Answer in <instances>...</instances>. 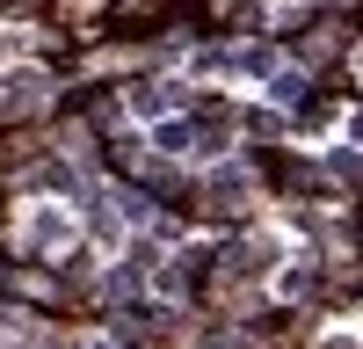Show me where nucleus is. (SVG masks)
<instances>
[{
    "mask_svg": "<svg viewBox=\"0 0 363 349\" xmlns=\"http://www.w3.org/2000/svg\"><path fill=\"white\" fill-rule=\"evenodd\" d=\"M29 248H44V255H58V248H73V218L66 211H51V204H37V211H29Z\"/></svg>",
    "mask_w": 363,
    "mask_h": 349,
    "instance_id": "nucleus-1",
    "label": "nucleus"
},
{
    "mask_svg": "<svg viewBox=\"0 0 363 349\" xmlns=\"http://www.w3.org/2000/svg\"><path fill=\"white\" fill-rule=\"evenodd\" d=\"M203 349H247V342H203Z\"/></svg>",
    "mask_w": 363,
    "mask_h": 349,
    "instance_id": "nucleus-6",
    "label": "nucleus"
},
{
    "mask_svg": "<svg viewBox=\"0 0 363 349\" xmlns=\"http://www.w3.org/2000/svg\"><path fill=\"white\" fill-rule=\"evenodd\" d=\"M269 95H277V102H298V95H306V73H269Z\"/></svg>",
    "mask_w": 363,
    "mask_h": 349,
    "instance_id": "nucleus-5",
    "label": "nucleus"
},
{
    "mask_svg": "<svg viewBox=\"0 0 363 349\" xmlns=\"http://www.w3.org/2000/svg\"><path fill=\"white\" fill-rule=\"evenodd\" d=\"M196 138H203V131H189V124H160V131H153V145H160V153H189Z\"/></svg>",
    "mask_w": 363,
    "mask_h": 349,
    "instance_id": "nucleus-4",
    "label": "nucleus"
},
{
    "mask_svg": "<svg viewBox=\"0 0 363 349\" xmlns=\"http://www.w3.org/2000/svg\"><path fill=\"white\" fill-rule=\"evenodd\" d=\"M174 102H182V87H153V80L131 87V109H138V116H160V109H174Z\"/></svg>",
    "mask_w": 363,
    "mask_h": 349,
    "instance_id": "nucleus-3",
    "label": "nucleus"
},
{
    "mask_svg": "<svg viewBox=\"0 0 363 349\" xmlns=\"http://www.w3.org/2000/svg\"><path fill=\"white\" fill-rule=\"evenodd\" d=\"M44 102V73H0V109H29Z\"/></svg>",
    "mask_w": 363,
    "mask_h": 349,
    "instance_id": "nucleus-2",
    "label": "nucleus"
}]
</instances>
